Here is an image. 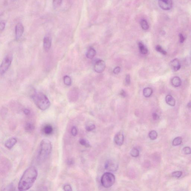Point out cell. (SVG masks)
Returning a JSON list of instances; mask_svg holds the SVG:
<instances>
[{"label":"cell","mask_w":191,"mask_h":191,"mask_svg":"<svg viewBox=\"0 0 191 191\" xmlns=\"http://www.w3.org/2000/svg\"><path fill=\"white\" fill-rule=\"evenodd\" d=\"M38 172L34 166L28 168L23 173L18 184L19 191H24L29 190L35 183L38 177Z\"/></svg>","instance_id":"1"},{"label":"cell","mask_w":191,"mask_h":191,"mask_svg":"<svg viewBox=\"0 0 191 191\" xmlns=\"http://www.w3.org/2000/svg\"><path fill=\"white\" fill-rule=\"evenodd\" d=\"M52 146L49 140L44 139L40 142L37 153V160L39 162L45 161L51 154Z\"/></svg>","instance_id":"2"},{"label":"cell","mask_w":191,"mask_h":191,"mask_svg":"<svg viewBox=\"0 0 191 191\" xmlns=\"http://www.w3.org/2000/svg\"><path fill=\"white\" fill-rule=\"evenodd\" d=\"M32 98L36 106L42 111L47 110L50 106V102L46 95L40 92H36Z\"/></svg>","instance_id":"3"},{"label":"cell","mask_w":191,"mask_h":191,"mask_svg":"<svg viewBox=\"0 0 191 191\" xmlns=\"http://www.w3.org/2000/svg\"><path fill=\"white\" fill-rule=\"evenodd\" d=\"M115 178L113 174L110 173H106L103 174L101 179L103 186L105 188H110L114 184Z\"/></svg>","instance_id":"4"},{"label":"cell","mask_w":191,"mask_h":191,"mask_svg":"<svg viewBox=\"0 0 191 191\" xmlns=\"http://www.w3.org/2000/svg\"><path fill=\"white\" fill-rule=\"evenodd\" d=\"M12 58L11 55L6 56L2 61L0 66V74L1 75H4L8 69L12 62Z\"/></svg>","instance_id":"5"},{"label":"cell","mask_w":191,"mask_h":191,"mask_svg":"<svg viewBox=\"0 0 191 191\" xmlns=\"http://www.w3.org/2000/svg\"><path fill=\"white\" fill-rule=\"evenodd\" d=\"M158 4L163 10H170L173 7V0H159Z\"/></svg>","instance_id":"6"},{"label":"cell","mask_w":191,"mask_h":191,"mask_svg":"<svg viewBox=\"0 0 191 191\" xmlns=\"http://www.w3.org/2000/svg\"><path fill=\"white\" fill-rule=\"evenodd\" d=\"M105 168L108 171L114 172L117 170L118 165L114 161L111 160H108L105 162Z\"/></svg>","instance_id":"7"},{"label":"cell","mask_w":191,"mask_h":191,"mask_svg":"<svg viewBox=\"0 0 191 191\" xmlns=\"http://www.w3.org/2000/svg\"><path fill=\"white\" fill-rule=\"evenodd\" d=\"M106 67L105 62L102 60L97 61L94 65V70L95 71L98 73L102 72L105 70Z\"/></svg>","instance_id":"8"},{"label":"cell","mask_w":191,"mask_h":191,"mask_svg":"<svg viewBox=\"0 0 191 191\" xmlns=\"http://www.w3.org/2000/svg\"><path fill=\"white\" fill-rule=\"evenodd\" d=\"M24 28L23 25L21 23H18L15 26V37L17 40L19 39L24 33Z\"/></svg>","instance_id":"9"},{"label":"cell","mask_w":191,"mask_h":191,"mask_svg":"<svg viewBox=\"0 0 191 191\" xmlns=\"http://www.w3.org/2000/svg\"><path fill=\"white\" fill-rule=\"evenodd\" d=\"M52 44V41L50 37L48 36L44 37L43 39V47L44 50L47 52L49 50Z\"/></svg>","instance_id":"10"},{"label":"cell","mask_w":191,"mask_h":191,"mask_svg":"<svg viewBox=\"0 0 191 191\" xmlns=\"http://www.w3.org/2000/svg\"><path fill=\"white\" fill-rule=\"evenodd\" d=\"M17 142V140L16 138H11L6 141L5 145L7 149H11L16 145Z\"/></svg>","instance_id":"11"},{"label":"cell","mask_w":191,"mask_h":191,"mask_svg":"<svg viewBox=\"0 0 191 191\" xmlns=\"http://www.w3.org/2000/svg\"><path fill=\"white\" fill-rule=\"evenodd\" d=\"M124 135L121 132H118L115 136V143L118 145L121 146L124 143Z\"/></svg>","instance_id":"12"},{"label":"cell","mask_w":191,"mask_h":191,"mask_svg":"<svg viewBox=\"0 0 191 191\" xmlns=\"http://www.w3.org/2000/svg\"><path fill=\"white\" fill-rule=\"evenodd\" d=\"M77 91L75 89H72L70 90L67 95L68 100L71 102L74 101L77 97Z\"/></svg>","instance_id":"13"},{"label":"cell","mask_w":191,"mask_h":191,"mask_svg":"<svg viewBox=\"0 0 191 191\" xmlns=\"http://www.w3.org/2000/svg\"><path fill=\"white\" fill-rule=\"evenodd\" d=\"M170 65L173 70L175 71H177L181 68V65L178 59H175L171 61L170 62Z\"/></svg>","instance_id":"14"},{"label":"cell","mask_w":191,"mask_h":191,"mask_svg":"<svg viewBox=\"0 0 191 191\" xmlns=\"http://www.w3.org/2000/svg\"><path fill=\"white\" fill-rule=\"evenodd\" d=\"M53 128L50 124L46 125L43 128V131L45 134L49 135L51 134L53 132Z\"/></svg>","instance_id":"15"},{"label":"cell","mask_w":191,"mask_h":191,"mask_svg":"<svg viewBox=\"0 0 191 191\" xmlns=\"http://www.w3.org/2000/svg\"><path fill=\"white\" fill-rule=\"evenodd\" d=\"M165 101L167 104L171 106H174L175 105V100L172 96L170 95H168L165 98Z\"/></svg>","instance_id":"16"},{"label":"cell","mask_w":191,"mask_h":191,"mask_svg":"<svg viewBox=\"0 0 191 191\" xmlns=\"http://www.w3.org/2000/svg\"><path fill=\"white\" fill-rule=\"evenodd\" d=\"M96 54V51L93 47H90L86 53V56L88 59H92L95 57Z\"/></svg>","instance_id":"17"},{"label":"cell","mask_w":191,"mask_h":191,"mask_svg":"<svg viewBox=\"0 0 191 191\" xmlns=\"http://www.w3.org/2000/svg\"><path fill=\"white\" fill-rule=\"evenodd\" d=\"M171 83L175 87H179L181 85V81L178 77H175L171 80Z\"/></svg>","instance_id":"18"},{"label":"cell","mask_w":191,"mask_h":191,"mask_svg":"<svg viewBox=\"0 0 191 191\" xmlns=\"http://www.w3.org/2000/svg\"><path fill=\"white\" fill-rule=\"evenodd\" d=\"M35 125L31 122H27L25 125V130L27 132H31L34 131Z\"/></svg>","instance_id":"19"},{"label":"cell","mask_w":191,"mask_h":191,"mask_svg":"<svg viewBox=\"0 0 191 191\" xmlns=\"http://www.w3.org/2000/svg\"><path fill=\"white\" fill-rule=\"evenodd\" d=\"M141 53L143 54H146L148 53V49L142 43L139 42L138 44Z\"/></svg>","instance_id":"20"},{"label":"cell","mask_w":191,"mask_h":191,"mask_svg":"<svg viewBox=\"0 0 191 191\" xmlns=\"http://www.w3.org/2000/svg\"><path fill=\"white\" fill-rule=\"evenodd\" d=\"M152 93V89L150 87H146L143 90V95L146 97H150Z\"/></svg>","instance_id":"21"},{"label":"cell","mask_w":191,"mask_h":191,"mask_svg":"<svg viewBox=\"0 0 191 191\" xmlns=\"http://www.w3.org/2000/svg\"><path fill=\"white\" fill-rule=\"evenodd\" d=\"M182 143V138L181 137L175 138L172 142V145L174 146H177L181 145Z\"/></svg>","instance_id":"22"},{"label":"cell","mask_w":191,"mask_h":191,"mask_svg":"<svg viewBox=\"0 0 191 191\" xmlns=\"http://www.w3.org/2000/svg\"><path fill=\"white\" fill-rule=\"evenodd\" d=\"M64 83L65 85L70 86L71 85L72 80L71 77L68 75H65L63 78Z\"/></svg>","instance_id":"23"},{"label":"cell","mask_w":191,"mask_h":191,"mask_svg":"<svg viewBox=\"0 0 191 191\" xmlns=\"http://www.w3.org/2000/svg\"><path fill=\"white\" fill-rule=\"evenodd\" d=\"M141 27L143 30H147L149 29V25L148 22L145 19H142L140 22Z\"/></svg>","instance_id":"24"},{"label":"cell","mask_w":191,"mask_h":191,"mask_svg":"<svg viewBox=\"0 0 191 191\" xmlns=\"http://www.w3.org/2000/svg\"><path fill=\"white\" fill-rule=\"evenodd\" d=\"M150 139L152 140L156 139L157 137V133L156 131L152 130L150 131L149 134Z\"/></svg>","instance_id":"25"},{"label":"cell","mask_w":191,"mask_h":191,"mask_svg":"<svg viewBox=\"0 0 191 191\" xmlns=\"http://www.w3.org/2000/svg\"><path fill=\"white\" fill-rule=\"evenodd\" d=\"M62 0H53V6L54 9H56L61 6Z\"/></svg>","instance_id":"26"},{"label":"cell","mask_w":191,"mask_h":191,"mask_svg":"<svg viewBox=\"0 0 191 191\" xmlns=\"http://www.w3.org/2000/svg\"><path fill=\"white\" fill-rule=\"evenodd\" d=\"M130 154L131 156L133 157H137L139 155V150L137 148H133L131 151Z\"/></svg>","instance_id":"27"},{"label":"cell","mask_w":191,"mask_h":191,"mask_svg":"<svg viewBox=\"0 0 191 191\" xmlns=\"http://www.w3.org/2000/svg\"><path fill=\"white\" fill-rule=\"evenodd\" d=\"M79 143L80 145L85 147H87V148L90 147V144L86 140L82 139L79 140Z\"/></svg>","instance_id":"28"},{"label":"cell","mask_w":191,"mask_h":191,"mask_svg":"<svg viewBox=\"0 0 191 191\" xmlns=\"http://www.w3.org/2000/svg\"><path fill=\"white\" fill-rule=\"evenodd\" d=\"M95 125L94 124H89L86 126V129L88 131H91L95 128Z\"/></svg>","instance_id":"29"},{"label":"cell","mask_w":191,"mask_h":191,"mask_svg":"<svg viewBox=\"0 0 191 191\" xmlns=\"http://www.w3.org/2000/svg\"><path fill=\"white\" fill-rule=\"evenodd\" d=\"M156 50L157 52L161 53L163 55H166V54H167V52L163 49V48H162L161 46H159V45H157L156 46Z\"/></svg>","instance_id":"30"},{"label":"cell","mask_w":191,"mask_h":191,"mask_svg":"<svg viewBox=\"0 0 191 191\" xmlns=\"http://www.w3.org/2000/svg\"><path fill=\"white\" fill-rule=\"evenodd\" d=\"M182 174V172L181 171H174L172 173V175L174 177L179 178L181 177Z\"/></svg>","instance_id":"31"},{"label":"cell","mask_w":191,"mask_h":191,"mask_svg":"<svg viewBox=\"0 0 191 191\" xmlns=\"http://www.w3.org/2000/svg\"><path fill=\"white\" fill-rule=\"evenodd\" d=\"M71 134L73 136H76L77 134L78 131L77 128L75 126H73L71 129Z\"/></svg>","instance_id":"32"},{"label":"cell","mask_w":191,"mask_h":191,"mask_svg":"<svg viewBox=\"0 0 191 191\" xmlns=\"http://www.w3.org/2000/svg\"><path fill=\"white\" fill-rule=\"evenodd\" d=\"M183 152L185 154H191V148L189 147H185L183 149Z\"/></svg>","instance_id":"33"},{"label":"cell","mask_w":191,"mask_h":191,"mask_svg":"<svg viewBox=\"0 0 191 191\" xmlns=\"http://www.w3.org/2000/svg\"><path fill=\"white\" fill-rule=\"evenodd\" d=\"M64 190L65 191H71L72 190L70 184H66L63 187Z\"/></svg>","instance_id":"34"},{"label":"cell","mask_w":191,"mask_h":191,"mask_svg":"<svg viewBox=\"0 0 191 191\" xmlns=\"http://www.w3.org/2000/svg\"><path fill=\"white\" fill-rule=\"evenodd\" d=\"M125 83L127 85H129L130 83V76L129 74L126 75L125 77Z\"/></svg>","instance_id":"35"},{"label":"cell","mask_w":191,"mask_h":191,"mask_svg":"<svg viewBox=\"0 0 191 191\" xmlns=\"http://www.w3.org/2000/svg\"><path fill=\"white\" fill-rule=\"evenodd\" d=\"M5 26V23L4 21H1L0 22V30L1 31H3Z\"/></svg>","instance_id":"36"},{"label":"cell","mask_w":191,"mask_h":191,"mask_svg":"<svg viewBox=\"0 0 191 191\" xmlns=\"http://www.w3.org/2000/svg\"><path fill=\"white\" fill-rule=\"evenodd\" d=\"M120 71L121 68L120 67H116L114 69V71H113V72H114L115 74H119V73H120Z\"/></svg>","instance_id":"37"},{"label":"cell","mask_w":191,"mask_h":191,"mask_svg":"<svg viewBox=\"0 0 191 191\" xmlns=\"http://www.w3.org/2000/svg\"><path fill=\"white\" fill-rule=\"evenodd\" d=\"M23 112H24V114L26 116H29L30 115V113H31V111H30V110L28 109H24V110H23Z\"/></svg>","instance_id":"38"},{"label":"cell","mask_w":191,"mask_h":191,"mask_svg":"<svg viewBox=\"0 0 191 191\" xmlns=\"http://www.w3.org/2000/svg\"><path fill=\"white\" fill-rule=\"evenodd\" d=\"M152 118L153 120H158L159 119V115L156 113H153L152 114Z\"/></svg>","instance_id":"39"},{"label":"cell","mask_w":191,"mask_h":191,"mask_svg":"<svg viewBox=\"0 0 191 191\" xmlns=\"http://www.w3.org/2000/svg\"><path fill=\"white\" fill-rule=\"evenodd\" d=\"M179 37H180V42L181 43H183L185 40V38L183 35L182 34L180 33L179 35Z\"/></svg>","instance_id":"40"},{"label":"cell","mask_w":191,"mask_h":191,"mask_svg":"<svg viewBox=\"0 0 191 191\" xmlns=\"http://www.w3.org/2000/svg\"><path fill=\"white\" fill-rule=\"evenodd\" d=\"M120 94L123 97H125L126 96H127V94H126V92H125L124 90H122L121 91Z\"/></svg>","instance_id":"41"},{"label":"cell","mask_w":191,"mask_h":191,"mask_svg":"<svg viewBox=\"0 0 191 191\" xmlns=\"http://www.w3.org/2000/svg\"><path fill=\"white\" fill-rule=\"evenodd\" d=\"M14 1V0H5L7 3H10V2H13Z\"/></svg>","instance_id":"42"},{"label":"cell","mask_w":191,"mask_h":191,"mask_svg":"<svg viewBox=\"0 0 191 191\" xmlns=\"http://www.w3.org/2000/svg\"><path fill=\"white\" fill-rule=\"evenodd\" d=\"M187 106L189 108H191V102H190L188 103Z\"/></svg>","instance_id":"43"}]
</instances>
